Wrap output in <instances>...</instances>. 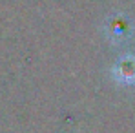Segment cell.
I'll list each match as a JSON object with an SVG mask.
<instances>
[{
	"mask_svg": "<svg viewBox=\"0 0 135 133\" xmlns=\"http://www.w3.org/2000/svg\"><path fill=\"white\" fill-rule=\"evenodd\" d=\"M132 33H133L132 20L126 18L124 15H113L104 24V35H106V38L110 42H113V44L124 42L126 38L132 37Z\"/></svg>",
	"mask_w": 135,
	"mask_h": 133,
	"instance_id": "2",
	"label": "cell"
},
{
	"mask_svg": "<svg viewBox=\"0 0 135 133\" xmlns=\"http://www.w3.org/2000/svg\"><path fill=\"white\" fill-rule=\"evenodd\" d=\"M112 78L124 88H133L135 86V55L126 53L115 60V64L110 69Z\"/></svg>",
	"mask_w": 135,
	"mask_h": 133,
	"instance_id": "1",
	"label": "cell"
}]
</instances>
